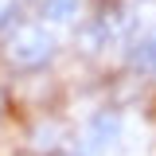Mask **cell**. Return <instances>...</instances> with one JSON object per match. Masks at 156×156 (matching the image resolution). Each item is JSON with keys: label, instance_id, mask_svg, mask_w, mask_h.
I'll return each mask as SVG.
<instances>
[{"label": "cell", "instance_id": "cell-1", "mask_svg": "<svg viewBox=\"0 0 156 156\" xmlns=\"http://www.w3.org/2000/svg\"><path fill=\"white\" fill-rule=\"evenodd\" d=\"M51 58H55V39L47 35V31H39V27H27V31H20L8 43V62H12V70H20V74L43 70Z\"/></svg>", "mask_w": 156, "mask_h": 156}, {"label": "cell", "instance_id": "cell-2", "mask_svg": "<svg viewBox=\"0 0 156 156\" xmlns=\"http://www.w3.org/2000/svg\"><path fill=\"white\" fill-rule=\"evenodd\" d=\"M117 136H121V113L117 109H98L90 117V125H86V140L94 148H109Z\"/></svg>", "mask_w": 156, "mask_h": 156}, {"label": "cell", "instance_id": "cell-3", "mask_svg": "<svg viewBox=\"0 0 156 156\" xmlns=\"http://www.w3.org/2000/svg\"><path fill=\"white\" fill-rule=\"evenodd\" d=\"M129 55H133V66H136V70H144V74H156V31H148L144 39H136Z\"/></svg>", "mask_w": 156, "mask_h": 156}, {"label": "cell", "instance_id": "cell-4", "mask_svg": "<svg viewBox=\"0 0 156 156\" xmlns=\"http://www.w3.org/2000/svg\"><path fill=\"white\" fill-rule=\"evenodd\" d=\"M78 4L82 0H43V20L47 23H70V20L78 16Z\"/></svg>", "mask_w": 156, "mask_h": 156}]
</instances>
